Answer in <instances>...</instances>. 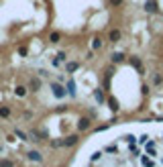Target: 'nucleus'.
I'll return each mask as SVG.
<instances>
[{
    "label": "nucleus",
    "mask_w": 163,
    "mask_h": 167,
    "mask_svg": "<svg viewBox=\"0 0 163 167\" xmlns=\"http://www.w3.org/2000/svg\"><path fill=\"white\" fill-rule=\"evenodd\" d=\"M145 10H147V12H155V10H157V2L149 0V2L145 4Z\"/></svg>",
    "instance_id": "7ed1b4c3"
},
{
    "label": "nucleus",
    "mask_w": 163,
    "mask_h": 167,
    "mask_svg": "<svg viewBox=\"0 0 163 167\" xmlns=\"http://www.w3.org/2000/svg\"><path fill=\"white\" fill-rule=\"evenodd\" d=\"M120 39V31H112L110 33V41H118Z\"/></svg>",
    "instance_id": "9d476101"
},
{
    "label": "nucleus",
    "mask_w": 163,
    "mask_h": 167,
    "mask_svg": "<svg viewBox=\"0 0 163 167\" xmlns=\"http://www.w3.org/2000/svg\"><path fill=\"white\" fill-rule=\"evenodd\" d=\"M74 88H76V84H74V82H69V84H67V90H69V94H74V92H76Z\"/></svg>",
    "instance_id": "f3484780"
},
{
    "label": "nucleus",
    "mask_w": 163,
    "mask_h": 167,
    "mask_svg": "<svg viewBox=\"0 0 163 167\" xmlns=\"http://www.w3.org/2000/svg\"><path fill=\"white\" fill-rule=\"evenodd\" d=\"M0 167H14V163L8 161V159H2V161H0Z\"/></svg>",
    "instance_id": "f8f14e48"
},
{
    "label": "nucleus",
    "mask_w": 163,
    "mask_h": 167,
    "mask_svg": "<svg viewBox=\"0 0 163 167\" xmlns=\"http://www.w3.org/2000/svg\"><path fill=\"white\" fill-rule=\"evenodd\" d=\"M16 137H18V139H21V141H27V134H25V132H23V130H21V128H18V130H16Z\"/></svg>",
    "instance_id": "2eb2a0df"
},
{
    "label": "nucleus",
    "mask_w": 163,
    "mask_h": 167,
    "mask_svg": "<svg viewBox=\"0 0 163 167\" xmlns=\"http://www.w3.org/2000/svg\"><path fill=\"white\" fill-rule=\"evenodd\" d=\"M82 167H163V132L120 134L94 151Z\"/></svg>",
    "instance_id": "f257e3e1"
},
{
    "label": "nucleus",
    "mask_w": 163,
    "mask_h": 167,
    "mask_svg": "<svg viewBox=\"0 0 163 167\" xmlns=\"http://www.w3.org/2000/svg\"><path fill=\"white\" fill-rule=\"evenodd\" d=\"M39 88H41V82H39V80H31V90H33V92H37Z\"/></svg>",
    "instance_id": "1a4fd4ad"
},
{
    "label": "nucleus",
    "mask_w": 163,
    "mask_h": 167,
    "mask_svg": "<svg viewBox=\"0 0 163 167\" xmlns=\"http://www.w3.org/2000/svg\"><path fill=\"white\" fill-rule=\"evenodd\" d=\"M130 63H133V67H137V69L143 74V65H141V61H139L137 57H133V59H130Z\"/></svg>",
    "instance_id": "39448f33"
},
{
    "label": "nucleus",
    "mask_w": 163,
    "mask_h": 167,
    "mask_svg": "<svg viewBox=\"0 0 163 167\" xmlns=\"http://www.w3.org/2000/svg\"><path fill=\"white\" fill-rule=\"evenodd\" d=\"M78 126H80V130H86V128L90 126V120H88V118H82V120H80V125H78Z\"/></svg>",
    "instance_id": "0eeeda50"
},
{
    "label": "nucleus",
    "mask_w": 163,
    "mask_h": 167,
    "mask_svg": "<svg viewBox=\"0 0 163 167\" xmlns=\"http://www.w3.org/2000/svg\"><path fill=\"white\" fill-rule=\"evenodd\" d=\"M14 94H16V96H21V98H23V96H25V94H27V88H23V86H18V88H16V90H14Z\"/></svg>",
    "instance_id": "6e6552de"
},
{
    "label": "nucleus",
    "mask_w": 163,
    "mask_h": 167,
    "mask_svg": "<svg viewBox=\"0 0 163 167\" xmlns=\"http://www.w3.org/2000/svg\"><path fill=\"white\" fill-rule=\"evenodd\" d=\"M74 69H78V63H67V71H74Z\"/></svg>",
    "instance_id": "dca6fc26"
},
{
    "label": "nucleus",
    "mask_w": 163,
    "mask_h": 167,
    "mask_svg": "<svg viewBox=\"0 0 163 167\" xmlns=\"http://www.w3.org/2000/svg\"><path fill=\"white\" fill-rule=\"evenodd\" d=\"M29 159H31V161H41V153H37V151H31V153H29Z\"/></svg>",
    "instance_id": "423d86ee"
},
{
    "label": "nucleus",
    "mask_w": 163,
    "mask_h": 167,
    "mask_svg": "<svg viewBox=\"0 0 163 167\" xmlns=\"http://www.w3.org/2000/svg\"><path fill=\"white\" fill-rule=\"evenodd\" d=\"M76 143H78V137H76V134H72V137H67V139L63 141L65 147H72V145H76Z\"/></svg>",
    "instance_id": "20e7f679"
},
{
    "label": "nucleus",
    "mask_w": 163,
    "mask_h": 167,
    "mask_svg": "<svg viewBox=\"0 0 163 167\" xmlns=\"http://www.w3.org/2000/svg\"><path fill=\"white\" fill-rule=\"evenodd\" d=\"M120 2H122V0H110V4H112V6H118Z\"/></svg>",
    "instance_id": "6ab92c4d"
},
{
    "label": "nucleus",
    "mask_w": 163,
    "mask_h": 167,
    "mask_svg": "<svg viewBox=\"0 0 163 167\" xmlns=\"http://www.w3.org/2000/svg\"><path fill=\"white\" fill-rule=\"evenodd\" d=\"M8 114H10V110H8L6 106H2V108H0V116H2V118H6Z\"/></svg>",
    "instance_id": "9b49d317"
},
{
    "label": "nucleus",
    "mask_w": 163,
    "mask_h": 167,
    "mask_svg": "<svg viewBox=\"0 0 163 167\" xmlns=\"http://www.w3.org/2000/svg\"><path fill=\"white\" fill-rule=\"evenodd\" d=\"M92 47H94V49H98V47H100V39H98V37L92 41Z\"/></svg>",
    "instance_id": "a211bd4d"
},
{
    "label": "nucleus",
    "mask_w": 163,
    "mask_h": 167,
    "mask_svg": "<svg viewBox=\"0 0 163 167\" xmlns=\"http://www.w3.org/2000/svg\"><path fill=\"white\" fill-rule=\"evenodd\" d=\"M122 59H124V55H122V53H114V55H112V61H116V63L122 61Z\"/></svg>",
    "instance_id": "4468645a"
},
{
    "label": "nucleus",
    "mask_w": 163,
    "mask_h": 167,
    "mask_svg": "<svg viewBox=\"0 0 163 167\" xmlns=\"http://www.w3.org/2000/svg\"><path fill=\"white\" fill-rule=\"evenodd\" d=\"M49 41L57 43V41H59V33H51V35H49Z\"/></svg>",
    "instance_id": "ddd939ff"
},
{
    "label": "nucleus",
    "mask_w": 163,
    "mask_h": 167,
    "mask_svg": "<svg viewBox=\"0 0 163 167\" xmlns=\"http://www.w3.org/2000/svg\"><path fill=\"white\" fill-rule=\"evenodd\" d=\"M51 90H53V94H55L57 98H63V96H65V92H63V88H61L59 84H51Z\"/></svg>",
    "instance_id": "f03ea898"
}]
</instances>
